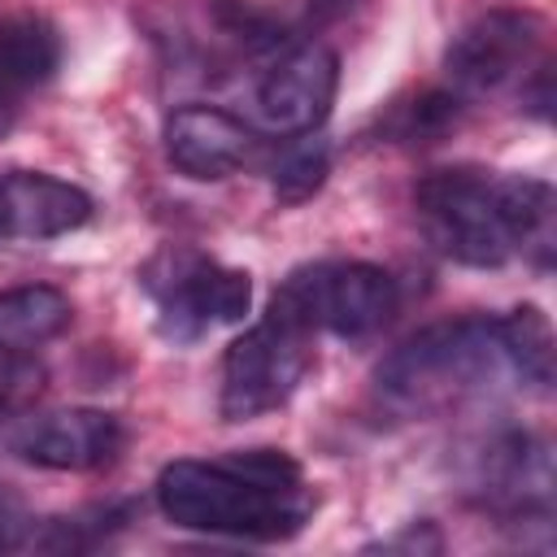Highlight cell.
Returning a JSON list of instances; mask_svg holds the SVG:
<instances>
[{"instance_id":"cell-1","label":"cell","mask_w":557,"mask_h":557,"mask_svg":"<svg viewBox=\"0 0 557 557\" xmlns=\"http://www.w3.org/2000/svg\"><path fill=\"white\" fill-rule=\"evenodd\" d=\"M161 513L200 535L278 544L305 531L318 509L305 470L278 448H239L226 457H178L157 474Z\"/></svg>"},{"instance_id":"cell-2","label":"cell","mask_w":557,"mask_h":557,"mask_svg":"<svg viewBox=\"0 0 557 557\" xmlns=\"http://www.w3.org/2000/svg\"><path fill=\"white\" fill-rule=\"evenodd\" d=\"M426 239L461 265L496 270L518 252L548 265L553 252V187L531 174L431 170L413 187Z\"/></svg>"},{"instance_id":"cell-3","label":"cell","mask_w":557,"mask_h":557,"mask_svg":"<svg viewBox=\"0 0 557 557\" xmlns=\"http://www.w3.org/2000/svg\"><path fill=\"white\" fill-rule=\"evenodd\" d=\"M505 348L496 335V318H453L413 331L396 344L379 370V396L400 413H444L487 392L505 370Z\"/></svg>"},{"instance_id":"cell-4","label":"cell","mask_w":557,"mask_h":557,"mask_svg":"<svg viewBox=\"0 0 557 557\" xmlns=\"http://www.w3.org/2000/svg\"><path fill=\"white\" fill-rule=\"evenodd\" d=\"M313 335H318L313 318L283 283L270 309L226 348L218 413L226 422H248L257 413L287 405L313 366Z\"/></svg>"},{"instance_id":"cell-5","label":"cell","mask_w":557,"mask_h":557,"mask_svg":"<svg viewBox=\"0 0 557 557\" xmlns=\"http://www.w3.org/2000/svg\"><path fill=\"white\" fill-rule=\"evenodd\" d=\"M139 283L157 305L161 335L174 344H196L213 326H235L252 305L248 270H231L178 244L148 257V265L139 270Z\"/></svg>"},{"instance_id":"cell-6","label":"cell","mask_w":557,"mask_h":557,"mask_svg":"<svg viewBox=\"0 0 557 557\" xmlns=\"http://www.w3.org/2000/svg\"><path fill=\"white\" fill-rule=\"evenodd\" d=\"M283 283L296 292L318 331L344 339H366L383 331L400 305L396 278L370 261H318L292 270Z\"/></svg>"},{"instance_id":"cell-7","label":"cell","mask_w":557,"mask_h":557,"mask_svg":"<svg viewBox=\"0 0 557 557\" xmlns=\"http://www.w3.org/2000/svg\"><path fill=\"white\" fill-rule=\"evenodd\" d=\"M4 444L13 457L39 470H104L126 448V426L109 409H44V413H17L9 418Z\"/></svg>"},{"instance_id":"cell-8","label":"cell","mask_w":557,"mask_h":557,"mask_svg":"<svg viewBox=\"0 0 557 557\" xmlns=\"http://www.w3.org/2000/svg\"><path fill=\"white\" fill-rule=\"evenodd\" d=\"M544 22L527 9H492L474 17L444 52V74L453 96H487L513 83L540 52Z\"/></svg>"},{"instance_id":"cell-9","label":"cell","mask_w":557,"mask_h":557,"mask_svg":"<svg viewBox=\"0 0 557 557\" xmlns=\"http://www.w3.org/2000/svg\"><path fill=\"white\" fill-rule=\"evenodd\" d=\"M335 87H339V57L318 39L296 44L257 83L252 96L257 126L274 139L313 135L335 104Z\"/></svg>"},{"instance_id":"cell-10","label":"cell","mask_w":557,"mask_h":557,"mask_svg":"<svg viewBox=\"0 0 557 557\" xmlns=\"http://www.w3.org/2000/svg\"><path fill=\"white\" fill-rule=\"evenodd\" d=\"M161 139H165L170 165L187 178H200V183H218L257 157V131L218 104L170 109Z\"/></svg>"},{"instance_id":"cell-11","label":"cell","mask_w":557,"mask_h":557,"mask_svg":"<svg viewBox=\"0 0 557 557\" xmlns=\"http://www.w3.org/2000/svg\"><path fill=\"white\" fill-rule=\"evenodd\" d=\"M91 218V196L44 170L0 174V244H39L78 231Z\"/></svg>"},{"instance_id":"cell-12","label":"cell","mask_w":557,"mask_h":557,"mask_svg":"<svg viewBox=\"0 0 557 557\" xmlns=\"http://www.w3.org/2000/svg\"><path fill=\"white\" fill-rule=\"evenodd\" d=\"M479 492L505 518H548L553 500V461L548 444L527 431H505L479 457Z\"/></svg>"},{"instance_id":"cell-13","label":"cell","mask_w":557,"mask_h":557,"mask_svg":"<svg viewBox=\"0 0 557 557\" xmlns=\"http://www.w3.org/2000/svg\"><path fill=\"white\" fill-rule=\"evenodd\" d=\"M74 318V305L52 283H17L0 292V357H30L52 344Z\"/></svg>"},{"instance_id":"cell-14","label":"cell","mask_w":557,"mask_h":557,"mask_svg":"<svg viewBox=\"0 0 557 557\" xmlns=\"http://www.w3.org/2000/svg\"><path fill=\"white\" fill-rule=\"evenodd\" d=\"M61 30L44 13H13L0 22V87L26 91L57 74Z\"/></svg>"},{"instance_id":"cell-15","label":"cell","mask_w":557,"mask_h":557,"mask_svg":"<svg viewBox=\"0 0 557 557\" xmlns=\"http://www.w3.org/2000/svg\"><path fill=\"white\" fill-rule=\"evenodd\" d=\"M496 335L505 348L509 370L531 383V387H548L553 383V322L540 305H518L505 318H496Z\"/></svg>"},{"instance_id":"cell-16","label":"cell","mask_w":557,"mask_h":557,"mask_svg":"<svg viewBox=\"0 0 557 557\" xmlns=\"http://www.w3.org/2000/svg\"><path fill=\"white\" fill-rule=\"evenodd\" d=\"M283 157L274 161V196L283 205H296L305 196H313L331 170V152L322 139L313 135H296V139H283Z\"/></svg>"},{"instance_id":"cell-17","label":"cell","mask_w":557,"mask_h":557,"mask_svg":"<svg viewBox=\"0 0 557 557\" xmlns=\"http://www.w3.org/2000/svg\"><path fill=\"white\" fill-rule=\"evenodd\" d=\"M30 396H39V370L26 357H0V422L17 418Z\"/></svg>"},{"instance_id":"cell-18","label":"cell","mask_w":557,"mask_h":557,"mask_svg":"<svg viewBox=\"0 0 557 557\" xmlns=\"http://www.w3.org/2000/svg\"><path fill=\"white\" fill-rule=\"evenodd\" d=\"M30 544H35V518H26L22 505L0 487V553L30 548Z\"/></svg>"},{"instance_id":"cell-19","label":"cell","mask_w":557,"mask_h":557,"mask_svg":"<svg viewBox=\"0 0 557 557\" xmlns=\"http://www.w3.org/2000/svg\"><path fill=\"white\" fill-rule=\"evenodd\" d=\"M357 4H361V0H309V17H313L318 26H326V22L348 17Z\"/></svg>"},{"instance_id":"cell-20","label":"cell","mask_w":557,"mask_h":557,"mask_svg":"<svg viewBox=\"0 0 557 557\" xmlns=\"http://www.w3.org/2000/svg\"><path fill=\"white\" fill-rule=\"evenodd\" d=\"M9 126H13V100H9V91L0 87V139L9 135Z\"/></svg>"}]
</instances>
